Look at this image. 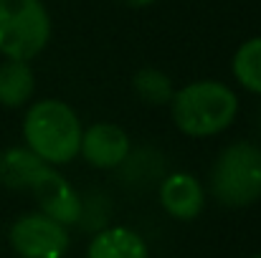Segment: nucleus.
Masks as SVG:
<instances>
[{"label":"nucleus","mask_w":261,"mask_h":258,"mask_svg":"<svg viewBox=\"0 0 261 258\" xmlns=\"http://www.w3.org/2000/svg\"><path fill=\"white\" fill-rule=\"evenodd\" d=\"M87 258H147V246L135 231L114 225L94 236Z\"/></svg>","instance_id":"1a4fd4ad"},{"label":"nucleus","mask_w":261,"mask_h":258,"mask_svg":"<svg viewBox=\"0 0 261 258\" xmlns=\"http://www.w3.org/2000/svg\"><path fill=\"white\" fill-rule=\"evenodd\" d=\"M254 258H261V256H254Z\"/></svg>","instance_id":"4468645a"},{"label":"nucleus","mask_w":261,"mask_h":258,"mask_svg":"<svg viewBox=\"0 0 261 258\" xmlns=\"http://www.w3.org/2000/svg\"><path fill=\"white\" fill-rule=\"evenodd\" d=\"M160 203L168 210V215H173L177 220H193L200 215L205 205V195H203L200 182L193 175L175 172V175H168L160 185Z\"/></svg>","instance_id":"6e6552de"},{"label":"nucleus","mask_w":261,"mask_h":258,"mask_svg":"<svg viewBox=\"0 0 261 258\" xmlns=\"http://www.w3.org/2000/svg\"><path fill=\"white\" fill-rule=\"evenodd\" d=\"M132 86H135L137 96L145 104H155V106L170 104V99L175 94L170 76L163 74L160 69H140L132 79Z\"/></svg>","instance_id":"f8f14e48"},{"label":"nucleus","mask_w":261,"mask_h":258,"mask_svg":"<svg viewBox=\"0 0 261 258\" xmlns=\"http://www.w3.org/2000/svg\"><path fill=\"white\" fill-rule=\"evenodd\" d=\"M175 127L195 139L221 134L239 114L233 89L221 81H195L177 89L170 99Z\"/></svg>","instance_id":"f03ea898"},{"label":"nucleus","mask_w":261,"mask_h":258,"mask_svg":"<svg viewBox=\"0 0 261 258\" xmlns=\"http://www.w3.org/2000/svg\"><path fill=\"white\" fill-rule=\"evenodd\" d=\"M0 180L8 187L31 190L41 210L61 225H71L82 218V200L66 177L28 147H10L0 155Z\"/></svg>","instance_id":"f257e3e1"},{"label":"nucleus","mask_w":261,"mask_h":258,"mask_svg":"<svg viewBox=\"0 0 261 258\" xmlns=\"http://www.w3.org/2000/svg\"><path fill=\"white\" fill-rule=\"evenodd\" d=\"M10 246L20 258H64L69 251V231L46 213H31L10 225Z\"/></svg>","instance_id":"423d86ee"},{"label":"nucleus","mask_w":261,"mask_h":258,"mask_svg":"<svg viewBox=\"0 0 261 258\" xmlns=\"http://www.w3.org/2000/svg\"><path fill=\"white\" fill-rule=\"evenodd\" d=\"M233 76L236 81L251 94L261 96V36L249 38L233 56Z\"/></svg>","instance_id":"9b49d317"},{"label":"nucleus","mask_w":261,"mask_h":258,"mask_svg":"<svg viewBox=\"0 0 261 258\" xmlns=\"http://www.w3.org/2000/svg\"><path fill=\"white\" fill-rule=\"evenodd\" d=\"M211 190L228 208H246L261 200V147L254 142L228 145L211 170Z\"/></svg>","instance_id":"20e7f679"},{"label":"nucleus","mask_w":261,"mask_h":258,"mask_svg":"<svg viewBox=\"0 0 261 258\" xmlns=\"http://www.w3.org/2000/svg\"><path fill=\"white\" fill-rule=\"evenodd\" d=\"M79 152L84 155V160L91 167L112 170L127 160L129 137L122 127L109 124V122H99V124H91L87 132H82Z\"/></svg>","instance_id":"0eeeda50"},{"label":"nucleus","mask_w":261,"mask_h":258,"mask_svg":"<svg viewBox=\"0 0 261 258\" xmlns=\"http://www.w3.org/2000/svg\"><path fill=\"white\" fill-rule=\"evenodd\" d=\"M33 89H36V76L28 61L8 59L5 64H0V104L3 106L8 109L23 106L33 96Z\"/></svg>","instance_id":"9d476101"},{"label":"nucleus","mask_w":261,"mask_h":258,"mask_svg":"<svg viewBox=\"0 0 261 258\" xmlns=\"http://www.w3.org/2000/svg\"><path fill=\"white\" fill-rule=\"evenodd\" d=\"M112 3L124 5V8H147V5H152V3H158V0H112Z\"/></svg>","instance_id":"ddd939ff"},{"label":"nucleus","mask_w":261,"mask_h":258,"mask_svg":"<svg viewBox=\"0 0 261 258\" xmlns=\"http://www.w3.org/2000/svg\"><path fill=\"white\" fill-rule=\"evenodd\" d=\"M51 38V18L41 0H0V53L31 61Z\"/></svg>","instance_id":"39448f33"},{"label":"nucleus","mask_w":261,"mask_h":258,"mask_svg":"<svg viewBox=\"0 0 261 258\" xmlns=\"http://www.w3.org/2000/svg\"><path fill=\"white\" fill-rule=\"evenodd\" d=\"M23 139L33 155L48 165H69L79 155L82 122L76 111L59 99L36 101L23 119Z\"/></svg>","instance_id":"7ed1b4c3"}]
</instances>
